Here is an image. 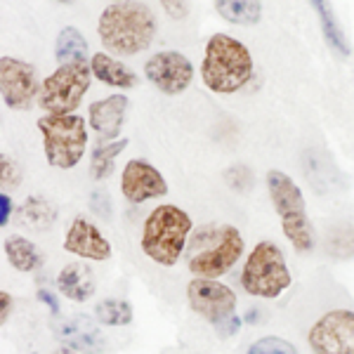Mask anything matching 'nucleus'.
<instances>
[{
    "mask_svg": "<svg viewBox=\"0 0 354 354\" xmlns=\"http://www.w3.org/2000/svg\"><path fill=\"white\" fill-rule=\"evenodd\" d=\"M97 33L106 53L133 57L151 45L156 36V17L140 0H118L100 15Z\"/></svg>",
    "mask_w": 354,
    "mask_h": 354,
    "instance_id": "1",
    "label": "nucleus"
},
{
    "mask_svg": "<svg viewBox=\"0 0 354 354\" xmlns=\"http://www.w3.org/2000/svg\"><path fill=\"white\" fill-rule=\"evenodd\" d=\"M201 78L213 93L232 95L253 78V57L241 41L227 33H215L205 45Z\"/></svg>",
    "mask_w": 354,
    "mask_h": 354,
    "instance_id": "2",
    "label": "nucleus"
},
{
    "mask_svg": "<svg viewBox=\"0 0 354 354\" xmlns=\"http://www.w3.org/2000/svg\"><path fill=\"white\" fill-rule=\"evenodd\" d=\"M192 227V218L182 208L173 203L156 205L142 227V250L158 265L173 267L185 253Z\"/></svg>",
    "mask_w": 354,
    "mask_h": 354,
    "instance_id": "3",
    "label": "nucleus"
},
{
    "mask_svg": "<svg viewBox=\"0 0 354 354\" xmlns=\"http://www.w3.org/2000/svg\"><path fill=\"white\" fill-rule=\"evenodd\" d=\"M243 255V236L236 227H205L192 241L189 272L201 279L227 274Z\"/></svg>",
    "mask_w": 354,
    "mask_h": 354,
    "instance_id": "4",
    "label": "nucleus"
},
{
    "mask_svg": "<svg viewBox=\"0 0 354 354\" xmlns=\"http://www.w3.org/2000/svg\"><path fill=\"white\" fill-rule=\"evenodd\" d=\"M267 189H270V198L274 203V210L281 218L283 234L298 253H307L314 245L312 225L307 218L305 196H302L300 187L293 180L281 173V170H270L267 173Z\"/></svg>",
    "mask_w": 354,
    "mask_h": 354,
    "instance_id": "5",
    "label": "nucleus"
},
{
    "mask_svg": "<svg viewBox=\"0 0 354 354\" xmlns=\"http://www.w3.org/2000/svg\"><path fill=\"white\" fill-rule=\"evenodd\" d=\"M187 300L189 307L208 324H213L220 338L236 335L241 328V319L236 314V295L230 286L218 283L215 279L194 277L187 286Z\"/></svg>",
    "mask_w": 354,
    "mask_h": 354,
    "instance_id": "6",
    "label": "nucleus"
},
{
    "mask_svg": "<svg viewBox=\"0 0 354 354\" xmlns=\"http://www.w3.org/2000/svg\"><path fill=\"white\" fill-rule=\"evenodd\" d=\"M43 135L45 158L53 168L68 170L81 163L85 147H88V128L85 118L68 113V116H43L38 121Z\"/></svg>",
    "mask_w": 354,
    "mask_h": 354,
    "instance_id": "7",
    "label": "nucleus"
},
{
    "mask_svg": "<svg viewBox=\"0 0 354 354\" xmlns=\"http://www.w3.org/2000/svg\"><path fill=\"white\" fill-rule=\"evenodd\" d=\"M241 286L255 298H279L290 286V272L281 248L274 241H260L248 255L241 272Z\"/></svg>",
    "mask_w": 354,
    "mask_h": 354,
    "instance_id": "8",
    "label": "nucleus"
},
{
    "mask_svg": "<svg viewBox=\"0 0 354 354\" xmlns=\"http://www.w3.org/2000/svg\"><path fill=\"white\" fill-rule=\"evenodd\" d=\"M90 78H93L90 62L62 64L53 76L41 83L38 106L48 116H68L81 106L85 93L90 90Z\"/></svg>",
    "mask_w": 354,
    "mask_h": 354,
    "instance_id": "9",
    "label": "nucleus"
},
{
    "mask_svg": "<svg viewBox=\"0 0 354 354\" xmlns=\"http://www.w3.org/2000/svg\"><path fill=\"white\" fill-rule=\"evenodd\" d=\"M314 354H354V310H330L307 335Z\"/></svg>",
    "mask_w": 354,
    "mask_h": 354,
    "instance_id": "10",
    "label": "nucleus"
},
{
    "mask_svg": "<svg viewBox=\"0 0 354 354\" xmlns=\"http://www.w3.org/2000/svg\"><path fill=\"white\" fill-rule=\"evenodd\" d=\"M0 93L5 106L15 111L31 109L36 95H41V85L33 64L17 57H0Z\"/></svg>",
    "mask_w": 354,
    "mask_h": 354,
    "instance_id": "11",
    "label": "nucleus"
},
{
    "mask_svg": "<svg viewBox=\"0 0 354 354\" xmlns=\"http://www.w3.org/2000/svg\"><path fill=\"white\" fill-rule=\"evenodd\" d=\"M145 76L163 95H180L194 81V66L185 55L175 50H163L147 59Z\"/></svg>",
    "mask_w": 354,
    "mask_h": 354,
    "instance_id": "12",
    "label": "nucleus"
},
{
    "mask_svg": "<svg viewBox=\"0 0 354 354\" xmlns=\"http://www.w3.org/2000/svg\"><path fill=\"white\" fill-rule=\"evenodd\" d=\"M121 194L130 203H142L156 196H165L168 194V182L161 175V170H156L151 163L142 161V158H133L123 168Z\"/></svg>",
    "mask_w": 354,
    "mask_h": 354,
    "instance_id": "13",
    "label": "nucleus"
},
{
    "mask_svg": "<svg viewBox=\"0 0 354 354\" xmlns=\"http://www.w3.org/2000/svg\"><path fill=\"white\" fill-rule=\"evenodd\" d=\"M64 250L85 260L104 262L111 258V243L106 241L104 234L97 230L93 222L85 218H76L71 222L64 236Z\"/></svg>",
    "mask_w": 354,
    "mask_h": 354,
    "instance_id": "14",
    "label": "nucleus"
},
{
    "mask_svg": "<svg viewBox=\"0 0 354 354\" xmlns=\"http://www.w3.org/2000/svg\"><path fill=\"white\" fill-rule=\"evenodd\" d=\"M55 333L66 347L83 354H102L106 347V340L102 335V330L97 328V324L90 317H81V314L59 322Z\"/></svg>",
    "mask_w": 354,
    "mask_h": 354,
    "instance_id": "15",
    "label": "nucleus"
},
{
    "mask_svg": "<svg viewBox=\"0 0 354 354\" xmlns=\"http://www.w3.org/2000/svg\"><path fill=\"white\" fill-rule=\"evenodd\" d=\"M128 113V97L125 95H109L106 100L93 102L88 109L90 128L95 130L102 140H116L121 135V128Z\"/></svg>",
    "mask_w": 354,
    "mask_h": 354,
    "instance_id": "16",
    "label": "nucleus"
},
{
    "mask_svg": "<svg viewBox=\"0 0 354 354\" xmlns=\"http://www.w3.org/2000/svg\"><path fill=\"white\" fill-rule=\"evenodd\" d=\"M57 288L64 298L73 302H85L95 295V277L93 270L83 262H68L62 267L59 277H57Z\"/></svg>",
    "mask_w": 354,
    "mask_h": 354,
    "instance_id": "17",
    "label": "nucleus"
},
{
    "mask_svg": "<svg viewBox=\"0 0 354 354\" xmlns=\"http://www.w3.org/2000/svg\"><path fill=\"white\" fill-rule=\"evenodd\" d=\"M90 66H93V76L100 78L104 85H111V88L130 90V88H135V85H137V73L130 71L123 62H118L116 57H111L106 53L93 55Z\"/></svg>",
    "mask_w": 354,
    "mask_h": 354,
    "instance_id": "18",
    "label": "nucleus"
},
{
    "mask_svg": "<svg viewBox=\"0 0 354 354\" xmlns=\"http://www.w3.org/2000/svg\"><path fill=\"white\" fill-rule=\"evenodd\" d=\"M55 220H57L55 205L50 203L48 198L38 196V194L28 196L26 201L19 205V210H17V222H19L21 227L33 230V232L50 230V227L55 225Z\"/></svg>",
    "mask_w": 354,
    "mask_h": 354,
    "instance_id": "19",
    "label": "nucleus"
},
{
    "mask_svg": "<svg viewBox=\"0 0 354 354\" xmlns=\"http://www.w3.org/2000/svg\"><path fill=\"white\" fill-rule=\"evenodd\" d=\"M5 255L17 272H33L43 265L41 248L24 236H10L5 241Z\"/></svg>",
    "mask_w": 354,
    "mask_h": 354,
    "instance_id": "20",
    "label": "nucleus"
},
{
    "mask_svg": "<svg viewBox=\"0 0 354 354\" xmlns=\"http://www.w3.org/2000/svg\"><path fill=\"white\" fill-rule=\"evenodd\" d=\"M215 10L222 19L239 26H255L262 19L260 0H215Z\"/></svg>",
    "mask_w": 354,
    "mask_h": 354,
    "instance_id": "21",
    "label": "nucleus"
},
{
    "mask_svg": "<svg viewBox=\"0 0 354 354\" xmlns=\"http://www.w3.org/2000/svg\"><path fill=\"white\" fill-rule=\"evenodd\" d=\"M55 57L59 66L71 64V62H88V41L76 26H66L59 31L55 43Z\"/></svg>",
    "mask_w": 354,
    "mask_h": 354,
    "instance_id": "22",
    "label": "nucleus"
},
{
    "mask_svg": "<svg viewBox=\"0 0 354 354\" xmlns=\"http://www.w3.org/2000/svg\"><path fill=\"white\" fill-rule=\"evenodd\" d=\"M125 147H128V140H116V142H100V145L93 149V158H90V175L95 180H106L113 168H116V158Z\"/></svg>",
    "mask_w": 354,
    "mask_h": 354,
    "instance_id": "23",
    "label": "nucleus"
},
{
    "mask_svg": "<svg viewBox=\"0 0 354 354\" xmlns=\"http://www.w3.org/2000/svg\"><path fill=\"white\" fill-rule=\"evenodd\" d=\"M312 8L317 10L319 15V21H322V31H324V38H326V43L330 45V48L335 50L338 55H350V45H347L345 36H342L338 21H335L333 17V10H330L328 0H310Z\"/></svg>",
    "mask_w": 354,
    "mask_h": 354,
    "instance_id": "24",
    "label": "nucleus"
},
{
    "mask_svg": "<svg viewBox=\"0 0 354 354\" xmlns=\"http://www.w3.org/2000/svg\"><path fill=\"white\" fill-rule=\"evenodd\" d=\"M95 319L102 326H128L133 322V305L125 300H102L95 305Z\"/></svg>",
    "mask_w": 354,
    "mask_h": 354,
    "instance_id": "25",
    "label": "nucleus"
},
{
    "mask_svg": "<svg viewBox=\"0 0 354 354\" xmlns=\"http://www.w3.org/2000/svg\"><path fill=\"white\" fill-rule=\"evenodd\" d=\"M328 248L335 258H352L354 255V227H340L330 234Z\"/></svg>",
    "mask_w": 354,
    "mask_h": 354,
    "instance_id": "26",
    "label": "nucleus"
},
{
    "mask_svg": "<svg viewBox=\"0 0 354 354\" xmlns=\"http://www.w3.org/2000/svg\"><path fill=\"white\" fill-rule=\"evenodd\" d=\"M248 354H300V352L288 340L277 338V335H267V338L255 340L248 347Z\"/></svg>",
    "mask_w": 354,
    "mask_h": 354,
    "instance_id": "27",
    "label": "nucleus"
},
{
    "mask_svg": "<svg viewBox=\"0 0 354 354\" xmlns=\"http://www.w3.org/2000/svg\"><path fill=\"white\" fill-rule=\"evenodd\" d=\"M0 185H3V192H15L17 187L21 185V170L19 165H17L12 158L8 156V153H3L0 156Z\"/></svg>",
    "mask_w": 354,
    "mask_h": 354,
    "instance_id": "28",
    "label": "nucleus"
},
{
    "mask_svg": "<svg viewBox=\"0 0 354 354\" xmlns=\"http://www.w3.org/2000/svg\"><path fill=\"white\" fill-rule=\"evenodd\" d=\"M165 15L170 17V19H185L187 15H189V0H161Z\"/></svg>",
    "mask_w": 354,
    "mask_h": 354,
    "instance_id": "29",
    "label": "nucleus"
},
{
    "mask_svg": "<svg viewBox=\"0 0 354 354\" xmlns=\"http://www.w3.org/2000/svg\"><path fill=\"white\" fill-rule=\"evenodd\" d=\"M10 213H12V198L8 196V192L0 194V225H8L10 222Z\"/></svg>",
    "mask_w": 354,
    "mask_h": 354,
    "instance_id": "30",
    "label": "nucleus"
},
{
    "mask_svg": "<svg viewBox=\"0 0 354 354\" xmlns=\"http://www.w3.org/2000/svg\"><path fill=\"white\" fill-rule=\"evenodd\" d=\"M38 300H41L43 305H48V307H50V312H53V314H59V302H57V298L53 295V290L41 288V290H38Z\"/></svg>",
    "mask_w": 354,
    "mask_h": 354,
    "instance_id": "31",
    "label": "nucleus"
},
{
    "mask_svg": "<svg viewBox=\"0 0 354 354\" xmlns=\"http://www.w3.org/2000/svg\"><path fill=\"white\" fill-rule=\"evenodd\" d=\"M0 302H3V310H0V324H8L10 312H12V298H10L8 290H3V293H0Z\"/></svg>",
    "mask_w": 354,
    "mask_h": 354,
    "instance_id": "32",
    "label": "nucleus"
},
{
    "mask_svg": "<svg viewBox=\"0 0 354 354\" xmlns=\"http://www.w3.org/2000/svg\"><path fill=\"white\" fill-rule=\"evenodd\" d=\"M53 354H78V352L71 350V347H59V350H55Z\"/></svg>",
    "mask_w": 354,
    "mask_h": 354,
    "instance_id": "33",
    "label": "nucleus"
},
{
    "mask_svg": "<svg viewBox=\"0 0 354 354\" xmlns=\"http://www.w3.org/2000/svg\"><path fill=\"white\" fill-rule=\"evenodd\" d=\"M57 3H64V5H71L73 0H57Z\"/></svg>",
    "mask_w": 354,
    "mask_h": 354,
    "instance_id": "34",
    "label": "nucleus"
},
{
    "mask_svg": "<svg viewBox=\"0 0 354 354\" xmlns=\"http://www.w3.org/2000/svg\"><path fill=\"white\" fill-rule=\"evenodd\" d=\"M116 3H118V0H116Z\"/></svg>",
    "mask_w": 354,
    "mask_h": 354,
    "instance_id": "35",
    "label": "nucleus"
}]
</instances>
